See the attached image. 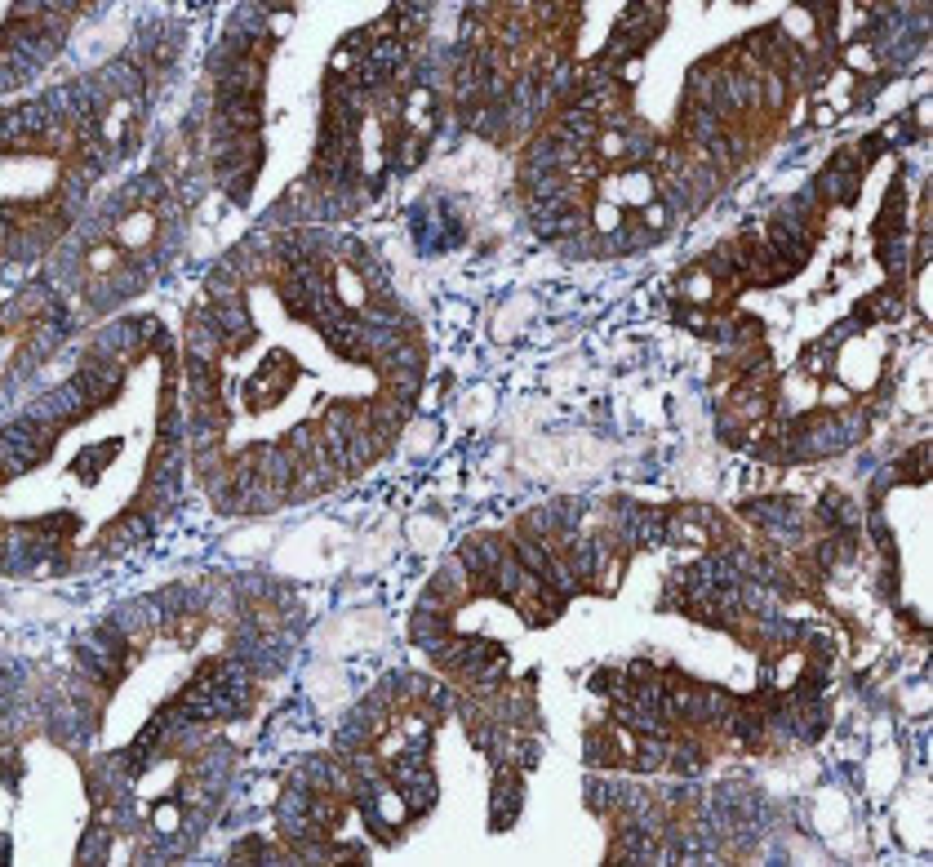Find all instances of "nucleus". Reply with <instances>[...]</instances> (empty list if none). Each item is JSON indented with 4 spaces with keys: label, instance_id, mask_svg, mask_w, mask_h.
Listing matches in <instances>:
<instances>
[{
    "label": "nucleus",
    "instance_id": "obj_1",
    "mask_svg": "<svg viewBox=\"0 0 933 867\" xmlns=\"http://www.w3.org/2000/svg\"><path fill=\"white\" fill-rule=\"evenodd\" d=\"M45 454H50V423H41L36 414H23L5 428V472L9 476L36 467Z\"/></svg>",
    "mask_w": 933,
    "mask_h": 867
},
{
    "label": "nucleus",
    "instance_id": "obj_2",
    "mask_svg": "<svg viewBox=\"0 0 933 867\" xmlns=\"http://www.w3.org/2000/svg\"><path fill=\"white\" fill-rule=\"evenodd\" d=\"M520 814V774L512 769V765H498V774H494V806H489V823L503 832V827H512Z\"/></svg>",
    "mask_w": 933,
    "mask_h": 867
},
{
    "label": "nucleus",
    "instance_id": "obj_3",
    "mask_svg": "<svg viewBox=\"0 0 933 867\" xmlns=\"http://www.w3.org/2000/svg\"><path fill=\"white\" fill-rule=\"evenodd\" d=\"M622 534L636 547H663L667 542V512L658 507H631L622 521Z\"/></svg>",
    "mask_w": 933,
    "mask_h": 867
},
{
    "label": "nucleus",
    "instance_id": "obj_4",
    "mask_svg": "<svg viewBox=\"0 0 933 867\" xmlns=\"http://www.w3.org/2000/svg\"><path fill=\"white\" fill-rule=\"evenodd\" d=\"M742 512H747V521H756V525H765V530H796V521H800L791 498H756V503H747Z\"/></svg>",
    "mask_w": 933,
    "mask_h": 867
},
{
    "label": "nucleus",
    "instance_id": "obj_5",
    "mask_svg": "<svg viewBox=\"0 0 933 867\" xmlns=\"http://www.w3.org/2000/svg\"><path fill=\"white\" fill-rule=\"evenodd\" d=\"M503 542L498 539H471L463 547V565H466V574H476V579H489V570L503 561Z\"/></svg>",
    "mask_w": 933,
    "mask_h": 867
},
{
    "label": "nucleus",
    "instance_id": "obj_6",
    "mask_svg": "<svg viewBox=\"0 0 933 867\" xmlns=\"http://www.w3.org/2000/svg\"><path fill=\"white\" fill-rule=\"evenodd\" d=\"M512 551H516V561L533 574V579H542V574L551 570V561H556V556H551V542L533 539V534H520V539L512 542Z\"/></svg>",
    "mask_w": 933,
    "mask_h": 867
},
{
    "label": "nucleus",
    "instance_id": "obj_7",
    "mask_svg": "<svg viewBox=\"0 0 933 867\" xmlns=\"http://www.w3.org/2000/svg\"><path fill=\"white\" fill-rule=\"evenodd\" d=\"M507 108L503 103H485V108H476L471 116H466V125L480 134V138H489V143H503L507 138Z\"/></svg>",
    "mask_w": 933,
    "mask_h": 867
},
{
    "label": "nucleus",
    "instance_id": "obj_8",
    "mask_svg": "<svg viewBox=\"0 0 933 867\" xmlns=\"http://www.w3.org/2000/svg\"><path fill=\"white\" fill-rule=\"evenodd\" d=\"M667 760V734H640V743H636V769H658Z\"/></svg>",
    "mask_w": 933,
    "mask_h": 867
},
{
    "label": "nucleus",
    "instance_id": "obj_9",
    "mask_svg": "<svg viewBox=\"0 0 933 867\" xmlns=\"http://www.w3.org/2000/svg\"><path fill=\"white\" fill-rule=\"evenodd\" d=\"M431 801H436V778H431V769H427L422 778L405 783V810H410V814H427V810H431Z\"/></svg>",
    "mask_w": 933,
    "mask_h": 867
},
{
    "label": "nucleus",
    "instance_id": "obj_10",
    "mask_svg": "<svg viewBox=\"0 0 933 867\" xmlns=\"http://www.w3.org/2000/svg\"><path fill=\"white\" fill-rule=\"evenodd\" d=\"M587 760L591 765H614L618 760V739L609 730H591L587 734Z\"/></svg>",
    "mask_w": 933,
    "mask_h": 867
},
{
    "label": "nucleus",
    "instance_id": "obj_11",
    "mask_svg": "<svg viewBox=\"0 0 933 867\" xmlns=\"http://www.w3.org/2000/svg\"><path fill=\"white\" fill-rule=\"evenodd\" d=\"M929 463H933V449L929 445H916V449L898 463V472H902L907 481H925V476H929Z\"/></svg>",
    "mask_w": 933,
    "mask_h": 867
},
{
    "label": "nucleus",
    "instance_id": "obj_12",
    "mask_svg": "<svg viewBox=\"0 0 933 867\" xmlns=\"http://www.w3.org/2000/svg\"><path fill=\"white\" fill-rule=\"evenodd\" d=\"M760 103L769 111H778L787 103V76H782V71H769V76L760 80Z\"/></svg>",
    "mask_w": 933,
    "mask_h": 867
},
{
    "label": "nucleus",
    "instance_id": "obj_13",
    "mask_svg": "<svg viewBox=\"0 0 933 867\" xmlns=\"http://www.w3.org/2000/svg\"><path fill=\"white\" fill-rule=\"evenodd\" d=\"M667 757H672V765L684 769V774H698V769H702V752H698V748H667Z\"/></svg>",
    "mask_w": 933,
    "mask_h": 867
},
{
    "label": "nucleus",
    "instance_id": "obj_14",
    "mask_svg": "<svg viewBox=\"0 0 933 867\" xmlns=\"http://www.w3.org/2000/svg\"><path fill=\"white\" fill-rule=\"evenodd\" d=\"M227 859H231V863H240V859H267V845H262L259 836H245V841H240Z\"/></svg>",
    "mask_w": 933,
    "mask_h": 867
},
{
    "label": "nucleus",
    "instance_id": "obj_15",
    "mask_svg": "<svg viewBox=\"0 0 933 867\" xmlns=\"http://www.w3.org/2000/svg\"><path fill=\"white\" fill-rule=\"evenodd\" d=\"M418 161H422V138H414V134H410V138L401 143V161H396V169H414Z\"/></svg>",
    "mask_w": 933,
    "mask_h": 867
}]
</instances>
